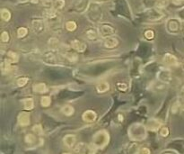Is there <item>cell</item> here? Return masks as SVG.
I'll return each mask as SVG.
<instances>
[{"mask_svg": "<svg viewBox=\"0 0 184 154\" xmlns=\"http://www.w3.org/2000/svg\"><path fill=\"white\" fill-rule=\"evenodd\" d=\"M43 16L47 21L49 28L53 31H59L61 27V17L58 11L53 8H48L44 10Z\"/></svg>", "mask_w": 184, "mask_h": 154, "instance_id": "cell-1", "label": "cell"}, {"mask_svg": "<svg viewBox=\"0 0 184 154\" xmlns=\"http://www.w3.org/2000/svg\"><path fill=\"white\" fill-rule=\"evenodd\" d=\"M87 17L92 23H100L103 16V11L100 4L98 3H91L88 6L87 11Z\"/></svg>", "mask_w": 184, "mask_h": 154, "instance_id": "cell-2", "label": "cell"}, {"mask_svg": "<svg viewBox=\"0 0 184 154\" xmlns=\"http://www.w3.org/2000/svg\"><path fill=\"white\" fill-rule=\"evenodd\" d=\"M128 135L130 138L136 141H141L146 138V127L140 123H135L130 126L128 129Z\"/></svg>", "mask_w": 184, "mask_h": 154, "instance_id": "cell-3", "label": "cell"}, {"mask_svg": "<svg viewBox=\"0 0 184 154\" xmlns=\"http://www.w3.org/2000/svg\"><path fill=\"white\" fill-rule=\"evenodd\" d=\"M110 135L106 131L102 130L97 132L92 137V145L95 148H103L109 143Z\"/></svg>", "mask_w": 184, "mask_h": 154, "instance_id": "cell-4", "label": "cell"}, {"mask_svg": "<svg viewBox=\"0 0 184 154\" xmlns=\"http://www.w3.org/2000/svg\"><path fill=\"white\" fill-rule=\"evenodd\" d=\"M98 32L101 37L106 39L109 37H111V35L115 33V28L110 24H102L99 26Z\"/></svg>", "mask_w": 184, "mask_h": 154, "instance_id": "cell-5", "label": "cell"}, {"mask_svg": "<svg viewBox=\"0 0 184 154\" xmlns=\"http://www.w3.org/2000/svg\"><path fill=\"white\" fill-rule=\"evenodd\" d=\"M41 61L50 66H56L59 64V59L53 51H49L42 54Z\"/></svg>", "mask_w": 184, "mask_h": 154, "instance_id": "cell-6", "label": "cell"}, {"mask_svg": "<svg viewBox=\"0 0 184 154\" xmlns=\"http://www.w3.org/2000/svg\"><path fill=\"white\" fill-rule=\"evenodd\" d=\"M46 24L42 19H34L31 21V30L36 34H41L45 32Z\"/></svg>", "mask_w": 184, "mask_h": 154, "instance_id": "cell-7", "label": "cell"}, {"mask_svg": "<svg viewBox=\"0 0 184 154\" xmlns=\"http://www.w3.org/2000/svg\"><path fill=\"white\" fill-rule=\"evenodd\" d=\"M166 27H167V30H168L169 32L176 33L181 29V23H180V21L178 19L171 18V19H169L168 20Z\"/></svg>", "mask_w": 184, "mask_h": 154, "instance_id": "cell-8", "label": "cell"}, {"mask_svg": "<svg viewBox=\"0 0 184 154\" xmlns=\"http://www.w3.org/2000/svg\"><path fill=\"white\" fill-rule=\"evenodd\" d=\"M82 118L85 123H93L97 119V114L92 110H86L84 112Z\"/></svg>", "mask_w": 184, "mask_h": 154, "instance_id": "cell-9", "label": "cell"}, {"mask_svg": "<svg viewBox=\"0 0 184 154\" xmlns=\"http://www.w3.org/2000/svg\"><path fill=\"white\" fill-rule=\"evenodd\" d=\"M18 123L21 126H28L31 123L30 114L27 112H22L18 115Z\"/></svg>", "mask_w": 184, "mask_h": 154, "instance_id": "cell-10", "label": "cell"}, {"mask_svg": "<svg viewBox=\"0 0 184 154\" xmlns=\"http://www.w3.org/2000/svg\"><path fill=\"white\" fill-rule=\"evenodd\" d=\"M71 47L72 49H74L77 52H84L86 48H87V45L85 43L82 42V41H79V40H73L71 42Z\"/></svg>", "mask_w": 184, "mask_h": 154, "instance_id": "cell-11", "label": "cell"}, {"mask_svg": "<svg viewBox=\"0 0 184 154\" xmlns=\"http://www.w3.org/2000/svg\"><path fill=\"white\" fill-rule=\"evenodd\" d=\"M157 77L160 81L168 84L171 81L172 77H171V74L169 70H161L158 74H157Z\"/></svg>", "mask_w": 184, "mask_h": 154, "instance_id": "cell-12", "label": "cell"}, {"mask_svg": "<svg viewBox=\"0 0 184 154\" xmlns=\"http://www.w3.org/2000/svg\"><path fill=\"white\" fill-rule=\"evenodd\" d=\"M119 45V41L115 37H109L106 38L103 42V46L106 49H114Z\"/></svg>", "mask_w": 184, "mask_h": 154, "instance_id": "cell-13", "label": "cell"}, {"mask_svg": "<svg viewBox=\"0 0 184 154\" xmlns=\"http://www.w3.org/2000/svg\"><path fill=\"white\" fill-rule=\"evenodd\" d=\"M76 141L77 138L74 134H67L63 139V142L67 148H73L76 144Z\"/></svg>", "mask_w": 184, "mask_h": 154, "instance_id": "cell-14", "label": "cell"}, {"mask_svg": "<svg viewBox=\"0 0 184 154\" xmlns=\"http://www.w3.org/2000/svg\"><path fill=\"white\" fill-rule=\"evenodd\" d=\"M164 63H165L166 65L168 66H177L178 65V60L177 58L172 55V54H170V53H166L164 56Z\"/></svg>", "mask_w": 184, "mask_h": 154, "instance_id": "cell-15", "label": "cell"}, {"mask_svg": "<svg viewBox=\"0 0 184 154\" xmlns=\"http://www.w3.org/2000/svg\"><path fill=\"white\" fill-rule=\"evenodd\" d=\"M147 129H149L150 131H157L158 129H161V123L156 120V119H151L148 123H147V125H146Z\"/></svg>", "mask_w": 184, "mask_h": 154, "instance_id": "cell-16", "label": "cell"}, {"mask_svg": "<svg viewBox=\"0 0 184 154\" xmlns=\"http://www.w3.org/2000/svg\"><path fill=\"white\" fill-rule=\"evenodd\" d=\"M49 47L50 48V51H57L60 47V42L57 38H50L48 42Z\"/></svg>", "mask_w": 184, "mask_h": 154, "instance_id": "cell-17", "label": "cell"}, {"mask_svg": "<svg viewBox=\"0 0 184 154\" xmlns=\"http://www.w3.org/2000/svg\"><path fill=\"white\" fill-rule=\"evenodd\" d=\"M75 8L77 11L82 12L85 10H87L88 6H87V0H77V2L75 5Z\"/></svg>", "mask_w": 184, "mask_h": 154, "instance_id": "cell-18", "label": "cell"}, {"mask_svg": "<svg viewBox=\"0 0 184 154\" xmlns=\"http://www.w3.org/2000/svg\"><path fill=\"white\" fill-rule=\"evenodd\" d=\"M99 35V32L98 31H96L95 29L93 28H89L88 30H86L85 32V36L88 40L90 41H93V40H96L97 37Z\"/></svg>", "mask_w": 184, "mask_h": 154, "instance_id": "cell-19", "label": "cell"}, {"mask_svg": "<svg viewBox=\"0 0 184 154\" xmlns=\"http://www.w3.org/2000/svg\"><path fill=\"white\" fill-rule=\"evenodd\" d=\"M61 113L63 115H65L66 116H71L74 115L75 113V109L72 106L69 105H65L61 107Z\"/></svg>", "mask_w": 184, "mask_h": 154, "instance_id": "cell-20", "label": "cell"}, {"mask_svg": "<svg viewBox=\"0 0 184 154\" xmlns=\"http://www.w3.org/2000/svg\"><path fill=\"white\" fill-rule=\"evenodd\" d=\"M23 107L26 110H32L34 108V100L31 97L28 98H24L23 100Z\"/></svg>", "mask_w": 184, "mask_h": 154, "instance_id": "cell-21", "label": "cell"}, {"mask_svg": "<svg viewBox=\"0 0 184 154\" xmlns=\"http://www.w3.org/2000/svg\"><path fill=\"white\" fill-rule=\"evenodd\" d=\"M33 91L39 94H43L47 91V87L44 83H38L33 85Z\"/></svg>", "mask_w": 184, "mask_h": 154, "instance_id": "cell-22", "label": "cell"}, {"mask_svg": "<svg viewBox=\"0 0 184 154\" xmlns=\"http://www.w3.org/2000/svg\"><path fill=\"white\" fill-rule=\"evenodd\" d=\"M109 89H110V84L108 82H101L96 87V90L98 93H105Z\"/></svg>", "mask_w": 184, "mask_h": 154, "instance_id": "cell-23", "label": "cell"}, {"mask_svg": "<svg viewBox=\"0 0 184 154\" xmlns=\"http://www.w3.org/2000/svg\"><path fill=\"white\" fill-rule=\"evenodd\" d=\"M64 56L70 62H76L78 60V55L74 51H67V52H65Z\"/></svg>", "mask_w": 184, "mask_h": 154, "instance_id": "cell-24", "label": "cell"}, {"mask_svg": "<svg viewBox=\"0 0 184 154\" xmlns=\"http://www.w3.org/2000/svg\"><path fill=\"white\" fill-rule=\"evenodd\" d=\"M18 60H19V56L16 52H14V51L7 52V59H6L7 62L12 64V63H16L18 62Z\"/></svg>", "mask_w": 184, "mask_h": 154, "instance_id": "cell-25", "label": "cell"}, {"mask_svg": "<svg viewBox=\"0 0 184 154\" xmlns=\"http://www.w3.org/2000/svg\"><path fill=\"white\" fill-rule=\"evenodd\" d=\"M0 15H1L2 20H4L5 22H8L11 19V13L8 9H5V8L1 9Z\"/></svg>", "mask_w": 184, "mask_h": 154, "instance_id": "cell-26", "label": "cell"}, {"mask_svg": "<svg viewBox=\"0 0 184 154\" xmlns=\"http://www.w3.org/2000/svg\"><path fill=\"white\" fill-rule=\"evenodd\" d=\"M52 4H53L52 8L55 9L56 11H59V10H61L65 6V0H55Z\"/></svg>", "mask_w": 184, "mask_h": 154, "instance_id": "cell-27", "label": "cell"}, {"mask_svg": "<svg viewBox=\"0 0 184 154\" xmlns=\"http://www.w3.org/2000/svg\"><path fill=\"white\" fill-rule=\"evenodd\" d=\"M51 104V98L49 96H43L41 98V105L43 107H49Z\"/></svg>", "mask_w": 184, "mask_h": 154, "instance_id": "cell-28", "label": "cell"}, {"mask_svg": "<svg viewBox=\"0 0 184 154\" xmlns=\"http://www.w3.org/2000/svg\"><path fill=\"white\" fill-rule=\"evenodd\" d=\"M77 24L75 21H67L66 23V29L69 32H74L76 31L77 29Z\"/></svg>", "mask_w": 184, "mask_h": 154, "instance_id": "cell-29", "label": "cell"}, {"mask_svg": "<svg viewBox=\"0 0 184 154\" xmlns=\"http://www.w3.org/2000/svg\"><path fill=\"white\" fill-rule=\"evenodd\" d=\"M85 151L86 146L85 145V143H79L75 148V152L77 154H85Z\"/></svg>", "mask_w": 184, "mask_h": 154, "instance_id": "cell-30", "label": "cell"}, {"mask_svg": "<svg viewBox=\"0 0 184 154\" xmlns=\"http://www.w3.org/2000/svg\"><path fill=\"white\" fill-rule=\"evenodd\" d=\"M28 81H29V78H28V77H19V78H17V80H16V84H17L18 87L22 88V87H24V86L28 83Z\"/></svg>", "mask_w": 184, "mask_h": 154, "instance_id": "cell-31", "label": "cell"}, {"mask_svg": "<svg viewBox=\"0 0 184 154\" xmlns=\"http://www.w3.org/2000/svg\"><path fill=\"white\" fill-rule=\"evenodd\" d=\"M28 33V29L26 27H20L17 30V36L19 38H23L27 35Z\"/></svg>", "mask_w": 184, "mask_h": 154, "instance_id": "cell-32", "label": "cell"}, {"mask_svg": "<svg viewBox=\"0 0 184 154\" xmlns=\"http://www.w3.org/2000/svg\"><path fill=\"white\" fill-rule=\"evenodd\" d=\"M25 141L28 144H33L36 141V136L32 133H28L25 136Z\"/></svg>", "mask_w": 184, "mask_h": 154, "instance_id": "cell-33", "label": "cell"}, {"mask_svg": "<svg viewBox=\"0 0 184 154\" xmlns=\"http://www.w3.org/2000/svg\"><path fill=\"white\" fill-rule=\"evenodd\" d=\"M32 131H33L36 134H38V135H42V134H43V129H42V127H41V124H36V125H34V126L32 127Z\"/></svg>", "mask_w": 184, "mask_h": 154, "instance_id": "cell-34", "label": "cell"}, {"mask_svg": "<svg viewBox=\"0 0 184 154\" xmlns=\"http://www.w3.org/2000/svg\"><path fill=\"white\" fill-rule=\"evenodd\" d=\"M9 39H10V36H9V33L7 32L4 31L1 33V41H2V43H8Z\"/></svg>", "mask_w": 184, "mask_h": 154, "instance_id": "cell-35", "label": "cell"}, {"mask_svg": "<svg viewBox=\"0 0 184 154\" xmlns=\"http://www.w3.org/2000/svg\"><path fill=\"white\" fill-rule=\"evenodd\" d=\"M145 37L147 39V40H152L154 37V32L153 30H147V31L145 32Z\"/></svg>", "mask_w": 184, "mask_h": 154, "instance_id": "cell-36", "label": "cell"}, {"mask_svg": "<svg viewBox=\"0 0 184 154\" xmlns=\"http://www.w3.org/2000/svg\"><path fill=\"white\" fill-rule=\"evenodd\" d=\"M160 135L163 137H167L169 135V129L167 127H162L160 129Z\"/></svg>", "mask_w": 184, "mask_h": 154, "instance_id": "cell-37", "label": "cell"}, {"mask_svg": "<svg viewBox=\"0 0 184 154\" xmlns=\"http://www.w3.org/2000/svg\"><path fill=\"white\" fill-rule=\"evenodd\" d=\"M168 5V0H156V6L158 7H165Z\"/></svg>", "mask_w": 184, "mask_h": 154, "instance_id": "cell-38", "label": "cell"}, {"mask_svg": "<svg viewBox=\"0 0 184 154\" xmlns=\"http://www.w3.org/2000/svg\"><path fill=\"white\" fill-rule=\"evenodd\" d=\"M178 102H179V106L184 109V92H182L179 95Z\"/></svg>", "mask_w": 184, "mask_h": 154, "instance_id": "cell-39", "label": "cell"}, {"mask_svg": "<svg viewBox=\"0 0 184 154\" xmlns=\"http://www.w3.org/2000/svg\"><path fill=\"white\" fill-rule=\"evenodd\" d=\"M117 88H118V89L120 90V91H126L127 89H128V86H127V84H125V83H122V82H120V83H118L117 84Z\"/></svg>", "mask_w": 184, "mask_h": 154, "instance_id": "cell-40", "label": "cell"}, {"mask_svg": "<svg viewBox=\"0 0 184 154\" xmlns=\"http://www.w3.org/2000/svg\"><path fill=\"white\" fill-rule=\"evenodd\" d=\"M150 150L148 148H142L139 150L138 152V154H150Z\"/></svg>", "mask_w": 184, "mask_h": 154, "instance_id": "cell-41", "label": "cell"}, {"mask_svg": "<svg viewBox=\"0 0 184 154\" xmlns=\"http://www.w3.org/2000/svg\"><path fill=\"white\" fill-rule=\"evenodd\" d=\"M29 1L31 2V0H18L19 3H26V2H29Z\"/></svg>", "mask_w": 184, "mask_h": 154, "instance_id": "cell-42", "label": "cell"}, {"mask_svg": "<svg viewBox=\"0 0 184 154\" xmlns=\"http://www.w3.org/2000/svg\"><path fill=\"white\" fill-rule=\"evenodd\" d=\"M62 154H72V153H69V152H64V153Z\"/></svg>", "mask_w": 184, "mask_h": 154, "instance_id": "cell-43", "label": "cell"}, {"mask_svg": "<svg viewBox=\"0 0 184 154\" xmlns=\"http://www.w3.org/2000/svg\"><path fill=\"white\" fill-rule=\"evenodd\" d=\"M97 1H101L102 2V1H106V0H97Z\"/></svg>", "mask_w": 184, "mask_h": 154, "instance_id": "cell-44", "label": "cell"}]
</instances>
